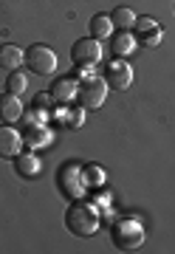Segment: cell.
Listing matches in <instances>:
<instances>
[{
  "label": "cell",
  "mask_w": 175,
  "mask_h": 254,
  "mask_svg": "<svg viewBox=\"0 0 175 254\" xmlns=\"http://www.w3.org/2000/svg\"><path fill=\"white\" fill-rule=\"evenodd\" d=\"M65 226L76 237L96 235V229H99V209L93 203H85V200L76 198L71 206L65 209Z\"/></svg>",
  "instance_id": "6da1fadb"
},
{
  "label": "cell",
  "mask_w": 175,
  "mask_h": 254,
  "mask_svg": "<svg viewBox=\"0 0 175 254\" xmlns=\"http://www.w3.org/2000/svg\"><path fill=\"white\" fill-rule=\"evenodd\" d=\"M111 243L119 249V252H136V249H141V243H144V226L138 223V220H116L111 226Z\"/></svg>",
  "instance_id": "7a4b0ae2"
},
{
  "label": "cell",
  "mask_w": 175,
  "mask_h": 254,
  "mask_svg": "<svg viewBox=\"0 0 175 254\" xmlns=\"http://www.w3.org/2000/svg\"><path fill=\"white\" fill-rule=\"evenodd\" d=\"M105 96H108V82L102 79V76H85L79 79L76 85V102H79V108L82 110H96L105 105Z\"/></svg>",
  "instance_id": "3957f363"
},
{
  "label": "cell",
  "mask_w": 175,
  "mask_h": 254,
  "mask_svg": "<svg viewBox=\"0 0 175 254\" xmlns=\"http://www.w3.org/2000/svg\"><path fill=\"white\" fill-rule=\"evenodd\" d=\"M99 60H102V46L93 37H82L71 46V63L76 65V71H91V68L99 65Z\"/></svg>",
  "instance_id": "277c9868"
},
{
  "label": "cell",
  "mask_w": 175,
  "mask_h": 254,
  "mask_svg": "<svg viewBox=\"0 0 175 254\" xmlns=\"http://www.w3.org/2000/svg\"><path fill=\"white\" fill-rule=\"evenodd\" d=\"M57 187L62 192L65 198H82L85 195V178H82V167L79 164H62L57 170Z\"/></svg>",
  "instance_id": "5b68a950"
},
{
  "label": "cell",
  "mask_w": 175,
  "mask_h": 254,
  "mask_svg": "<svg viewBox=\"0 0 175 254\" xmlns=\"http://www.w3.org/2000/svg\"><path fill=\"white\" fill-rule=\"evenodd\" d=\"M23 65H26L31 73H37V76H48V73H54V68H57V54L48 46L37 43V46H28Z\"/></svg>",
  "instance_id": "8992f818"
},
{
  "label": "cell",
  "mask_w": 175,
  "mask_h": 254,
  "mask_svg": "<svg viewBox=\"0 0 175 254\" xmlns=\"http://www.w3.org/2000/svg\"><path fill=\"white\" fill-rule=\"evenodd\" d=\"M105 82L111 91H127L133 85V65H127L121 57L111 60V65L105 68Z\"/></svg>",
  "instance_id": "52a82bcc"
},
{
  "label": "cell",
  "mask_w": 175,
  "mask_h": 254,
  "mask_svg": "<svg viewBox=\"0 0 175 254\" xmlns=\"http://www.w3.org/2000/svg\"><path fill=\"white\" fill-rule=\"evenodd\" d=\"M133 28H136L138 46H147V48H156L161 43V37H164V31L158 28V20H153V17H136Z\"/></svg>",
  "instance_id": "ba28073f"
},
{
  "label": "cell",
  "mask_w": 175,
  "mask_h": 254,
  "mask_svg": "<svg viewBox=\"0 0 175 254\" xmlns=\"http://www.w3.org/2000/svg\"><path fill=\"white\" fill-rule=\"evenodd\" d=\"M23 147V133L11 125H0V158H14Z\"/></svg>",
  "instance_id": "9c48e42d"
},
{
  "label": "cell",
  "mask_w": 175,
  "mask_h": 254,
  "mask_svg": "<svg viewBox=\"0 0 175 254\" xmlns=\"http://www.w3.org/2000/svg\"><path fill=\"white\" fill-rule=\"evenodd\" d=\"M23 113H26V108H23L20 96H14V93H9V91L0 96V122H3V125H14V122H20Z\"/></svg>",
  "instance_id": "30bf717a"
},
{
  "label": "cell",
  "mask_w": 175,
  "mask_h": 254,
  "mask_svg": "<svg viewBox=\"0 0 175 254\" xmlns=\"http://www.w3.org/2000/svg\"><path fill=\"white\" fill-rule=\"evenodd\" d=\"M76 85L79 82L74 79V76H59V79L51 85V96H54V102L57 105H68L71 99H76Z\"/></svg>",
  "instance_id": "8fae6325"
},
{
  "label": "cell",
  "mask_w": 175,
  "mask_h": 254,
  "mask_svg": "<svg viewBox=\"0 0 175 254\" xmlns=\"http://www.w3.org/2000/svg\"><path fill=\"white\" fill-rule=\"evenodd\" d=\"M108 40H111V54L113 57H127L130 51L138 46V40H136L133 31H113Z\"/></svg>",
  "instance_id": "7c38bea8"
},
{
  "label": "cell",
  "mask_w": 175,
  "mask_h": 254,
  "mask_svg": "<svg viewBox=\"0 0 175 254\" xmlns=\"http://www.w3.org/2000/svg\"><path fill=\"white\" fill-rule=\"evenodd\" d=\"M23 144L31 147V150L51 144V130H48V127L43 125V122H37V125L26 127V130H23Z\"/></svg>",
  "instance_id": "4fadbf2b"
},
{
  "label": "cell",
  "mask_w": 175,
  "mask_h": 254,
  "mask_svg": "<svg viewBox=\"0 0 175 254\" xmlns=\"http://www.w3.org/2000/svg\"><path fill=\"white\" fill-rule=\"evenodd\" d=\"M14 173L20 175V178H37L40 173V158L34 153H17L14 158Z\"/></svg>",
  "instance_id": "5bb4252c"
},
{
  "label": "cell",
  "mask_w": 175,
  "mask_h": 254,
  "mask_svg": "<svg viewBox=\"0 0 175 254\" xmlns=\"http://www.w3.org/2000/svg\"><path fill=\"white\" fill-rule=\"evenodd\" d=\"M26 60V51H20V46H11V43H3L0 46V68L6 71H17Z\"/></svg>",
  "instance_id": "9a60e30c"
},
{
  "label": "cell",
  "mask_w": 175,
  "mask_h": 254,
  "mask_svg": "<svg viewBox=\"0 0 175 254\" xmlns=\"http://www.w3.org/2000/svg\"><path fill=\"white\" fill-rule=\"evenodd\" d=\"M111 23H113L116 31H130V28L136 26V11L127 9V6H119V9H113Z\"/></svg>",
  "instance_id": "2e32d148"
},
{
  "label": "cell",
  "mask_w": 175,
  "mask_h": 254,
  "mask_svg": "<svg viewBox=\"0 0 175 254\" xmlns=\"http://www.w3.org/2000/svg\"><path fill=\"white\" fill-rule=\"evenodd\" d=\"M82 178H85V190H88V192H96V190L105 187V170L96 167V164H88V167H85Z\"/></svg>",
  "instance_id": "e0dca14e"
},
{
  "label": "cell",
  "mask_w": 175,
  "mask_h": 254,
  "mask_svg": "<svg viewBox=\"0 0 175 254\" xmlns=\"http://www.w3.org/2000/svg\"><path fill=\"white\" fill-rule=\"evenodd\" d=\"M113 34V23H111V14H96L91 20V37L93 40H108Z\"/></svg>",
  "instance_id": "ac0fdd59"
},
{
  "label": "cell",
  "mask_w": 175,
  "mask_h": 254,
  "mask_svg": "<svg viewBox=\"0 0 175 254\" xmlns=\"http://www.w3.org/2000/svg\"><path fill=\"white\" fill-rule=\"evenodd\" d=\"M54 119H57V122H62V125L79 127V125H82V110L71 108V105H59V108L54 110Z\"/></svg>",
  "instance_id": "d6986e66"
},
{
  "label": "cell",
  "mask_w": 175,
  "mask_h": 254,
  "mask_svg": "<svg viewBox=\"0 0 175 254\" xmlns=\"http://www.w3.org/2000/svg\"><path fill=\"white\" fill-rule=\"evenodd\" d=\"M54 105H57V102H54V96H51V93H40V96H34L31 110H34L43 122H46L48 116H54Z\"/></svg>",
  "instance_id": "ffe728a7"
},
{
  "label": "cell",
  "mask_w": 175,
  "mask_h": 254,
  "mask_svg": "<svg viewBox=\"0 0 175 254\" xmlns=\"http://www.w3.org/2000/svg\"><path fill=\"white\" fill-rule=\"evenodd\" d=\"M28 88V79L23 76L20 71H9V76H6V91L14 93V96H23Z\"/></svg>",
  "instance_id": "44dd1931"
},
{
  "label": "cell",
  "mask_w": 175,
  "mask_h": 254,
  "mask_svg": "<svg viewBox=\"0 0 175 254\" xmlns=\"http://www.w3.org/2000/svg\"><path fill=\"white\" fill-rule=\"evenodd\" d=\"M96 203H99L102 209H111V195H105V192H102L99 198H96Z\"/></svg>",
  "instance_id": "7402d4cb"
}]
</instances>
